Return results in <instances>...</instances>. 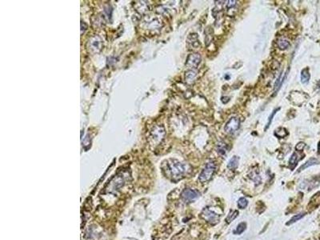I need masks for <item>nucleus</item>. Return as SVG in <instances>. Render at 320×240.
Returning <instances> with one entry per match:
<instances>
[{
    "instance_id": "7",
    "label": "nucleus",
    "mask_w": 320,
    "mask_h": 240,
    "mask_svg": "<svg viewBox=\"0 0 320 240\" xmlns=\"http://www.w3.org/2000/svg\"><path fill=\"white\" fill-rule=\"evenodd\" d=\"M302 158H303L302 154L297 152L293 153V154L290 158V160H289V165H290V168L294 169V167L297 165V163H299V161L302 159Z\"/></svg>"
},
{
    "instance_id": "1",
    "label": "nucleus",
    "mask_w": 320,
    "mask_h": 240,
    "mask_svg": "<svg viewBox=\"0 0 320 240\" xmlns=\"http://www.w3.org/2000/svg\"><path fill=\"white\" fill-rule=\"evenodd\" d=\"M167 166L171 175L174 180L180 179L187 172V165L178 161L173 160L168 163Z\"/></svg>"
},
{
    "instance_id": "5",
    "label": "nucleus",
    "mask_w": 320,
    "mask_h": 240,
    "mask_svg": "<svg viewBox=\"0 0 320 240\" xmlns=\"http://www.w3.org/2000/svg\"><path fill=\"white\" fill-rule=\"evenodd\" d=\"M240 126V121L236 117H232L228 120V122L226 123L224 131L227 134L235 133Z\"/></svg>"
},
{
    "instance_id": "19",
    "label": "nucleus",
    "mask_w": 320,
    "mask_h": 240,
    "mask_svg": "<svg viewBox=\"0 0 320 240\" xmlns=\"http://www.w3.org/2000/svg\"><path fill=\"white\" fill-rule=\"evenodd\" d=\"M278 110H279V109H278ZM278 110H275V111H273V112H272V114H271V116H270V117H269V119H268V122H267V124H266V129H267V128H268V127H269V126H270V124H271V121H272V118H273V117H274V116H275V113H276V111H277Z\"/></svg>"
},
{
    "instance_id": "17",
    "label": "nucleus",
    "mask_w": 320,
    "mask_h": 240,
    "mask_svg": "<svg viewBox=\"0 0 320 240\" xmlns=\"http://www.w3.org/2000/svg\"><path fill=\"white\" fill-rule=\"evenodd\" d=\"M248 205V201L246 198H240L238 201V206L240 209H244Z\"/></svg>"
},
{
    "instance_id": "16",
    "label": "nucleus",
    "mask_w": 320,
    "mask_h": 240,
    "mask_svg": "<svg viewBox=\"0 0 320 240\" xmlns=\"http://www.w3.org/2000/svg\"><path fill=\"white\" fill-rule=\"evenodd\" d=\"M238 215V210H234V211H232V212H230V214L227 215V219H226V222H227V223H231L232 221L234 220V219H235Z\"/></svg>"
},
{
    "instance_id": "9",
    "label": "nucleus",
    "mask_w": 320,
    "mask_h": 240,
    "mask_svg": "<svg viewBox=\"0 0 320 240\" xmlns=\"http://www.w3.org/2000/svg\"><path fill=\"white\" fill-rule=\"evenodd\" d=\"M196 75H197V72L194 70H190L186 73V81L188 83H191L195 81L196 78Z\"/></svg>"
},
{
    "instance_id": "22",
    "label": "nucleus",
    "mask_w": 320,
    "mask_h": 240,
    "mask_svg": "<svg viewBox=\"0 0 320 240\" xmlns=\"http://www.w3.org/2000/svg\"><path fill=\"white\" fill-rule=\"evenodd\" d=\"M318 152H319V154H320V143H319V145H318Z\"/></svg>"
},
{
    "instance_id": "13",
    "label": "nucleus",
    "mask_w": 320,
    "mask_h": 240,
    "mask_svg": "<svg viewBox=\"0 0 320 240\" xmlns=\"http://www.w3.org/2000/svg\"><path fill=\"white\" fill-rule=\"evenodd\" d=\"M278 46H279V47L281 50H286L287 48H288L289 46H290V43H289V41L287 40V39H283L279 40V42H278Z\"/></svg>"
},
{
    "instance_id": "20",
    "label": "nucleus",
    "mask_w": 320,
    "mask_h": 240,
    "mask_svg": "<svg viewBox=\"0 0 320 240\" xmlns=\"http://www.w3.org/2000/svg\"><path fill=\"white\" fill-rule=\"evenodd\" d=\"M304 147H305V143H299L296 145V146H295V149H296L298 151H302Z\"/></svg>"
},
{
    "instance_id": "10",
    "label": "nucleus",
    "mask_w": 320,
    "mask_h": 240,
    "mask_svg": "<svg viewBox=\"0 0 320 240\" xmlns=\"http://www.w3.org/2000/svg\"><path fill=\"white\" fill-rule=\"evenodd\" d=\"M310 77H311V75H310L308 68L303 69L302 72H301V81H302V83H307L310 80Z\"/></svg>"
},
{
    "instance_id": "3",
    "label": "nucleus",
    "mask_w": 320,
    "mask_h": 240,
    "mask_svg": "<svg viewBox=\"0 0 320 240\" xmlns=\"http://www.w3.org/2000/svg\"><path fill=\"white\" fill-rule=\"evenodd\" d=\"M201 216L207 222V223H211L212 225H215L219 223L220 216L217 214L215 212L210 210L209 208H204L202 211Z\"/></svg>"
},
{
    "instance_id": "21",
    "label": "nucleus",
    "mask_w": 320,
    "mask_h": 240,
    "mask_svg": "<svg viewBox=\"0 0 320 240\" xmlns=\"http://www.w3.org/2000/svg\"><path fill=\"white\" fill-rule=\"evenodd\" d=\"M227 7H234L235 5H236V1H227Z\"/></svg>"
},
{
    "instance_id": "15",
    "label": "nucleus",
    "mask_w": 320,
    "mask_h": 240,
    "mask_svg": "<svg viewBox=\"0 0 320 240\" xmlns=\"http://www.w3.org/2000/svg\"><path fill=\"white\" fill-rule=\"evenodd\" d=\"M246 227H247V224H246V223H244V222L239 223L238 225V227H237L236 230L234 231V233L235 234V235H241V234L243 233L246 230Z\"/></svg>"
},
{
    "instance_id": "2",
    "label": "nucleus",
    "mask_w": 320,
    "mask_h": 240,
    "mask_svg": "<svg viewBox=\"0 0 320 240\" xmlns=\"http://www.w3.org/2000/svg\"><path fill=\"white\" fill-rule=\"evenodd\" d=\"M215 170H216V164L215 163V162H212V161L208 162L200 173L199 180L201 182H208L209 180H211V178H212L213 175L215 172Z\"/></svg>"
},
{
    "instance_id": "4",
    "label": "nucleus",
    "mask_w": 320,
    "mask_h": 240,
    "mask_svg": "<svg viewBox=\"0 0 320 240\" xmlns=\"http://www.w3.org/2000/svg\"><path fill=\"white\" fill-rule=\"evenodd\" d=\"M182 199L186 202H193L199 199L200 196V192L195 189L186 188L182 192Z\"/></svg>"
},
{
    "instance_id": "12",
    "label": "nucleus",
    "mask_w": 320,
    "mask_h": 240,
    "mask_svg": "<svg viewBox=\"0 0 320 240\" xmlns=\"http://www.w3.org/2000/svg\"><path fill=\"white\" fill-rule=\"evenodd\" d=\"M238 160H239V159H238V157L237 156H234L232 159H230V161H229L227 163L228 168L231 170L236 169L238 165Z\"/></svg>"
},
{
    "instance_id": "8",
    "label": "nucleus",
    "mask_w": 320,
    "mask_h": 240,
    "mask_svg": "<svg viewBox=\"0 0 320 240\" xmlns=\"http://www.w3.org/2000/svg\"><path fill=\"white\" fill-rule=\"evenodd\" d=\"M216 150H217L218 154L222 155V156H224V155H226L227 153V143H224V142H219V143L217 144Z\"/></svg>"
},
{
    "instance_id": "6",
    "label": "nucleus",
    "mask_w": 320,
    "mask_h": 240,
    "mask_svg": "<svg viewBox=\"0 0 320 240\" xmlns=\"http://www.w3.org/2000/svg\"><path fill=\"white\" fill-rule=\"evenodd\" d=\"M201 62V56L199 54H191L187 60V66L189 68H195Z\"/></svg>"
},
{
    "instance_id": "11",
    "label": "nucleus",
    "mask_w": 320,
    "mask_h": 240,
    "mask_svg": "<svg viewBox=\"0 0 320 240\" xmlns=\"http://www.w3.org/2000/svg\"><path fill=\"white\" fill-rule=\"evenodd\" d=\"M318 161L317 160V159L312 158V159H309V160L307 161V162L305 163V164H303V165L302 166V167H301L300 168H299V171H298V172L302 171H303V170H305L306 168H307V167H311V166H314V165H316V164H318Z\"/></svg>"
},
{
    "instance_id": "18",
    "label": "nucleus",
    "mask_w": 320,
    "mask_h": 240,
    "mask_svg": "<svg viewBox=\"0 0 320 240\" xmlns=\"http://www.w3.org/2000/svg\"><path fill=\"white\" fill-rule=\"evenodd\" d=\"M287 131L284 128H279L278 130H276V132H275V135H277L279 138L285 137L287 135Z\"/></svg>"
},
{
    "instance_id": "14",
    "label": "nucleus",
    "mask_w": 320,
    "mask_h": 240,
    "mask_svg": "<svg viewBox=\"0 0 320 240\" xmlns=\"http://www.w3.org/2000/svg\"><path fill=\"white\" fill-rule=\"evenodd\" d=\"M304 216H305V213H300V214H296V215H294V217H292L291 219H290L288 223H287V225H291V224L294 223L295 222H297V221H299V219H301Z\"/></svg>"
}]
</instances>
